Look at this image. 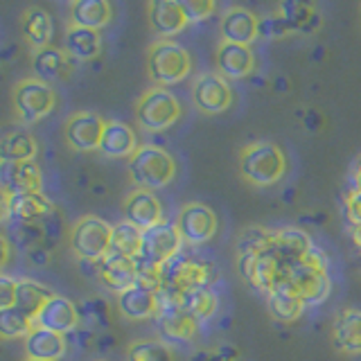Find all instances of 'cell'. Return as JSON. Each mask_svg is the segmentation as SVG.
<instances>
[{"label": "cell", "instance_id": "17", "mask_svg": "<svg viewBox=\"0 0 361 361\" xmlns=\"http://www.w3.org/2000/svg\"><path fill=\"white\" fill-rule=\"evenodd\" d=\"M34 323H37L39 327H45V330L66 334V332H71L77 327L79 314H77V307L71 298L59 296V293H52V296L45 300L41 312L37 314Z\"/></svg>", "mask_w": 361, "mask_h": 361}, {"label": "cell", "instance_id": "3", "mask_svg": "<svg viewBox=\"0 0 361 361\" xmlns=\"http://www.w3.org/2000/svg\"><path fill=\"white\" fill-rule=\"evenodd\" d=\"M129 176L140 190H161L174 180L176 161L163 147L140 145L129 158Z\"/></svg>", "mask_w": 361, "mask_h": 361}, {"label": "cell", "instance_id": "15", "mask_svg": "<svg viewBox=\"0 0 361 361\" xmlns=\"http://www.w3.org/2000/svg\"><path fill=\"white\" fill-rule=\"evenodd\" d=\"M41 169L34 161H16L7 163L0 161V188L9 197L14 195H27V192H41Z\"/></svg>", "mask_w": 361, "mask_h": 361}, {"label": "cell", "instance_id": "23", "mask_svg": "<svg viewBox=\"0 0 361 361\" xmlns=\"http://www.w3.org/2000/svg\"><path fill=\"white\" fill-rule=\"evenodd\" d=\"M158 332H161L163 341L169 343H188L199 332V321L192 314H188L183 307L167 310L156 314Z\"/></svg>", "mask_w": 361, "mask_h": 361}, {"label": "cell", "instance_id": "34", "mask_svg": "<svg viewBox=\"0 0 361 361\" xmlns=\"http://www.w3.org/2000/svg\"><path fill=\"white\" fill-rule=\"evenodd\" d=\"M37 158V142L27 131H9L0 138V161H34Z\"/></svg>", "mask_w": 361, "mask_h": 361}, {"label": "cell", "instance_id": "40", "mask_svg": "<svg viewBox=\"0 0 361 361\" xmlns=\"http://www.w3.org/2000/svg\"><path fill=\"white\" fill-rule=\"evenodd\" d=\"M129 361H174V353L165 341H152V338H138L127 350Z\"/></svg>", "mask_w": 361, "mask_h": 361}, {"label": "cell", "instance_id": "16", "mask_svg": "<svg viewBox=\"0 0 361 361\" xmlns=\"http://www.w3.org/2000/svg\"><path fill=\"white\" fill-rule=\"evenodd\" d=\"M147 18H149V27L154 34L163 39L176 37L190 25L183 5L178 0H152L147 5Z\"/></svg>", "mask_w": 361, "mask_h": 361}, {"label": "cell", "instance_id": "39", "mask_svg": "<svg viewBox=\"0 0 361 361\" xmlns=\"http://www.w3.org/2000/svg\"><path fill=\"white\" fill-rule=\"evenodd\" d=\"M37 323L30 314L18 307H9L0 312V338H25Z\"/></svg>", "mask_w": 361, "mask_h": 361}, {"label": "cell", "instance_id": "9", "mask_svg": "<svg viewBox=\"0 0 361 361\" xmlns=\"http://www.w3.org/2000/svg\"><path fill=\"white\" fill-rule=\"evenodd\" d=\"M192 104H195L201 113L208 116H217L233 106V88L228 79L221 77L219 73H201L195 77L190 88Z\"/></svg>", "mask_w": 361, "mask_h": 361}, {"label": "cell", "instance_id": "36", "mask_svg": "<svg viewBox=\"0 0 361 361\" xmlns=\"http://www.w3.org/2000/svg\"><path fill=\"white\" fill-rule=\"evenodd\" d=\"M50 296H52V291L34 280H18V285H16V307L30 314L32 319H37V314L41 312V307Z\"/></svg>", "mask_w": 361, "mask_h": 361}, {"label": "cell", "instance_id": "10", "mask_svg": "<svg viewBox=\"0 0 361 361\" xmlns=\"http://www.w3.org/2000/svg\"><path fill=\"white\" fill-rule=\"evenodd\" d=\"M176 226L188 246H203L217 235L219 219H217V212L210 206L195 201L180 208L176 217Z\"/></svg>", "mask_w": 361, "mask_h": 361}, {"label": "cell", "instance_id": "11", "mask_svg": "<svg viewBox=\"0 0 361 361\" xmlns=\"http://www.w3.org/2000/svg\"><path fill=\"white\" fill-rule=\"evenodd\" d=\"M183 237L176 224H158L154 228L142 233V251L140 259L152 264H167L169 259H174L183 251Z\"/></svg>", "mask_w": 361, "mask_h": 361}, {"label": "cell", "instance_id": "46", "mask_svg": "<svg viewBox=\"0 0 361 361\" xmlns=\"http://www.w3.org/2000/svg\"><path fill=\"white\" fill-rule=\"evenodd\" d=\"M9 217V195L0 188V221H5Z\"/></svg>", "mask_w": 361, "mask_h": 361}, {"label": "cell", "instance_id": "48", "mask_svg": "<svg viewBox=\"0 0 361 361\" xmlns=\"http://www.w3.org/2000/svg\"><path fill=\"white\" fill-rule=\"evenodd\" d=\"M27 361H41V359H27Z\"/></svg>", "mask_w": 361, "mask_h": 361}, {"label": "cell", "instance_id": "44", "mask_svg": "<svg viewBox=\"0 0 361 361\" xmlns=\"http://www.w3.org/2000/svg\"><path fill=\"white\" fill-rule=\"evenodd\" d=\"M345 210H348V217L355 226H361V190L355 188L353 192L348 195L345 199Z\"/></svg>", "mask_w": 361, "mask_h": 361}, {"label": "cell", "instance_id": "43", "mask_svg": "<svg viewBox=\"0 0 361 361\" xmlns=\"http://www.w3.org/2000/svg\"><path fill=\"white\" fill-rule=\"evenodd\" d=\"M302 262L307 264L310 269L319 271V274H327V276H330V259H327V253L323 251V248H319L316 244H314L312 251L305 255Z\"/></svg>", "mask_w": 361, "mask_h": 361}, {"label": "cell", "instance_id": "29", "mask_svg": "<svg viewBox=\"0 0 361 361\" xmlns=\"http://www.w3.org/2000/svg\"><path fill=\"white\" fill-rule=\"evenodd\" d=\"M34 73H37V79L50 84V82H63V79L71 77L73 73V59L68 56V52H61L56 48H45L34 54Z\"/></svg>", "mask_w": 361, "mask_h": 361}, {"label": "cell", "instance_id": "31", "mask_svg": "<svg viewBox=\"0 0 361 361\" xmlns=\"http://www.w3.org/2000/svg\"><path fill=\"white\" fill-rule=\"evenodd\" d=\"M52 34H54V23L45 9L30 7L25 14H23V37H25V41L37 52L50 48Z\"/></svg>", "mask_w": 361, "mask_h": 361}, {"label": "cell", "instance_id": "37", "mask_svg": "<svg viewBox=\"0 0 361 361\" xmlns=\"http://www.w3.org/2000/svg\"><path fill=\"white\" fill-rule=\"evenodd\" d=\"M183 310L195 316L199 323L210 321L219 310V296L210 287L183 293Z\"/></svg>", "mask_w": 361, "mask_h": 361}, {"label": "cell", "instance_id": "5", "mask_svg": "<svg viewBox=\"0 0 361 361\" xmlns=\"http://www.w3.org/2000/svg\"><path fill=\"white\" fill-rule=\"evenodd\" d=\"M237 267H240V274L248 285L262 291L264 296L285 285L289 271V267L274 251L259 255H240L237 257Z\"/></svg>", "mask_w": 361, "mask_h": 361}, {"label": "cell", "instance_id": "33", "mask_svg": "<svg viewBox=\"0 0 361 361\" xmlns=\"http://www.w3.org/2000/svg\"><path fill=\"white\" fill-rule=\"evenodd\" d=\"M267 307H269V314L274 316L276 321L280 323H293L298 321L302 312H305V302L296 296L293 291H289L285 285L280 289L271 291L267 296Z\"/></svg>", "mask_w": 361, "mask_h": 361}, {"label": "cell", "instance_id": "7", "mask_svg": "<svg viewBox=\"0 0 361 361\" xmlns=\"http://www.w3.org/2000/svg\"><path fill=\"white\" fill-rule=\"evenodd\" d=\"M212 280V267L206 259L188 257L180 253L178 257L163 264V287L178 291L180 296L197 289H206Z\"/></svg>", "mask_w": 361, "mask_h": 361}, {"label": "cell", "instance_id": "30", "mask_svg": "<svg viewBox=\"0 0 361 361\" xmlns=\"http://www.w3.org/2000/svg\"><path fill=\"white\" fill-rule=\"evenodd\" d=\"M113 18V7L106 0H77L71 5V25L99 32Z\"/></svg>", "mask_w": 361, "mask_h": 361}, {"label": "cell", "instance_id": "8", "mask_svg": "<svg viewBox=\"0 0 361 361\" xmlns=\"http://www.w3.org/2000/svg\"><path fill=\"white\" fill-rule=\"evenodd\" d=\"M54 104H56L54 88L37 77L23 79L14 88V106L18 118L25 124L39 122L41 118H45L54 109Z\"/></svg>", "mask_w": 361, "mask_h": 361}, {"label": "cell", "instance_id": "6", "mask_svg": "<svg viewBox=\"0 0 361 361\" xmlns=\"http://www.w3.org/2000/svg\"><path fill=\"white\" fill-rule=\"evenodd\" d=\"M111 235L113 226L109 221L88 214V217H82L73 226L71 246L82 259L99 262V259H104L111 253Z\"/></svg>", "mask_w": 361, "mask_h": 361}, {"label": "cell", "instance_id": "22", "mask_svg": "<svg viewBox=\"0 0 361 361\" xmlns=\"http://www.w3.org/2000/svg\"><path fill=\"white\" fill-rule=\"evenodd\" d=\"M332 341L343 355H361V310L343 307L332 321Z\"/></svg>", "mask_w": 361, "mask_h": 361}, {"label": "cell", "instance_id": "12", "mask_svg": "<svg viewBox=\"0 0 361 361\" xmlns=\"http://www.w3.org/2000/svg\"><path fill=\"white\" fill-rule=\"evenodd\" d=\"M285 287L296 293L305 302V307H310V305H321L327 300L332 293V280L327 274H319L305 262H298L289 267Z\"/></svg>", "mask_w": 361, "mask_h": 361}, {"label": "cell", "instance_id": "2", "mask_svg": "<svg viewBox=\"0 0 361 361\" xmlns=\"http://www.w3.org/2000/svg\"><path fill=\"white\" fill-rule=\"evenodd\" d=\"M147 73L158 88L180 84L192 73L190 50L172 39H158L147 52Z\"/></svg>", "mask_w": 361, "mask_h": 361}, {"label": "cell", "instance_id": "28", "mask_svg": "<svg viewBox=\"0 0 361 361\" xmlns=\"http://www.w3.org/2000/svg\"><path fill=\"white\" fill-rule=\"evenodd\" d=\"M276 14L287 25L289 34H314L321 27V14L310 3H280L276 7Z\"/></svg>", "mask_w": 361, "mask_h": 361}, {"label": "cell", "instance_id": "19", "mask_svg": "<svg viewBox=\"0 0 361 361\" xmlns=\"http://www.w3.org/2000/svg\"><path fill=\"white\" fill-rule=\"evenodd\" d=\"M221 37L228 43L251 45L259 37V16L244 7L226 9L221 16Z\"/></svg>", "mask_w": 361, "mask_h": 361}, {"label": "cell", "instance_id": "13", "mask_svg": "<svg viewBox=\"0 0 361 361\" xmlns=\"http://www.w3.org/2000/svg\"><path fill=\"white\" fill-rule=\"evenodd\" d=\"M106 120H102L97 113L79 111L66 122V140L77 152H93L99 149L102 133H104Z\"/></svg>", "mask_w": 361, "mask_h": 361}, {"label": "cell", "instance_id": "20", "mask_svg": "<svg viewBox=\"0 0 361 361\" xmlns=\"http://www.w3.org/2000/svg\"><path fill=\"white\" fill-rule=\"evenodd\" d=\"M99 278L111 291L116 293L127 291L138 280V259L109 253L104 259H99Z\"/></svg>", "mask_w": 361, "mask_h": 361}, {"label": "cell", "instance_id": "27", "mask_svg": "<svg viewBox=\"0 0 361 361\" xmlns=\"http://www.w3.org/2000/svg\"><path fill=\"white\" fill-rule=\"evenodd\" d=\"M118 307L120 314L129 321H147L156 319L158 314V296L156 291L142 289L133 285L131 289L118 293Z\"/></svg>", "mask_w": 361, "mask_h": 361}, {"label": "cell", "instance_id": "42", "mask_svg": "<svg viewBox=\"0 0 361 361\" xmlns=\"http://www.w3.org/2000/svg\"><path fill=\"white\" fill-rule=\"evenodd\" d=\"M16 285L18 280L7 274H0V312L16 307Z\"/></svg>", "mask_w": 361, "mask_h": 361}, {"label": "cell", "instance_id": "26", "mask_svg": "<svg viewBox=\"0 0 361 361\" xmlns=\"http://www.w3.org/2000/svg\"><path fill=\"white\" fill-rule=\"evenodd\" d=\"M66 334L45 330V327H34L25 336V353L27 359H41V361H59L66 355Z\"/></svg>", "mask_w": 361, "mask_h": 361}, {"label": "cell", "instance_id": "47", "mask_svg": "<svg viewBox=\"0 0 361 361\" xmlns=\"http://www.w3.org/2000/svg\"><path fill=\"white\" fill-rule=\"evenodd\" d=\"M355 180H357V188L361 190V163L357 165V172H355Z\"/></svg>", "mask_w": 361, "mask_h": 361}, {"label": "cell", "instance_id": "25", "mask_svg": "<svg viewBox=\"0 0 361 361\" xmlns=\"http://www.w3.org/2000/svg\"><path fill=\"white\" fill-rule=\"evenodd\" d=\"M138 138H135V131L129 127L127 122L120 120H109L104 133H102V142H99V152L109 156V158H131L138 149Z\"/></svg>", "mask_w": 361, "mask_h": 361}, {"label": "cell", "instance_id": "38", "mask_svg": "<svg viewBox=\"0 0 361 361\" xmlns=\"http://www.w3.org/2000/svg\"><path fill=\"white\" fill-rule=\"evenodd\" d=\"M271 246H274V228H264V226H248L237 237V253L240 255L269 253Z\"/></svg>", "mask_w": 361, "mask_h": 361}, {"label": "cell", "instance_id": "4", "mask_svg": "<svg viewBox=\"0 0 361 361\" xmlns=\"http://www.w3.org/2000/svg\"><path fill=\"white\" fill-rule=\"evenodd\" d=\"M183 106L167 88L152 86L135 102V120L145 131H165L180 120Z\"/></svg>", "mask_w": 361, "mask_h": 361}, {"label": "cell", "instance_id": "14", "mask_svg": "<svg viewBox=\"0 0 361 361\" xmlns=\"http://www.w3.org/2000/svg\"><path fill=\"white\" fill-rule=\"evenodd\" d=\"M124 221H129L145 233L154 228V226L163 224V203L152 190H133L131 195L124 199Z\"/></svg>", "mask_w": 361, "mask_h": 361}, {"label": "cell", "instance_id": "35", "mask_svg": "<svg viewBox=\"0 0 361 361\" xmlns=\"http://www.w3.org/2000/svg\"><path fill=\"white\" fill-rule=\"evenodd\" d=\"M142 251V231L129 221H120L113 226L111 235V253L124 257H140Z\"/></svg>", "mask_w": 361, "mask_h": 361}, {"label": "cell", "instance_id": "32", "mask_svg": "<svg viewBox=\"0 0 361 361\" xmlns=\"http://www.w3.org/2000/svg\"><path fill=\"white\" fill-rule=\"evenodd\" d=\"M66 52L73 61H90L102 52V37L95 30L71 25L66 32Z\"/></svg>", "mask_w": 361, "mask_h": 361}, {"label": "cell", "instance_id": "1", "mask_svg": "<svg viewBox=\"0 0 361 361\" xmlns=\"http://www.w3.org/2000/svg\"><path fill=\"white\" fill-rule=\"evenodd\" d=\"M287 172V156L282 147L271 140H255L242 147L240 174L248 185H276Z\"/></svg>", "mask_w": 361, "mask_h": 361}, {"label": "cell", "instance_id": "24", "mask_svg": "<svg viewBox=\"0 0 361 361\" xmlns=\"http://www.w3.org/2000/svg\"><path fill=\"white\" fill-rule=\"evenodd\" d=\"M56 212L54 203L43 192H27V195L9 197V217L16 224H37L45 221Z\"/></svg>", "mask_w": 361, "mask_h": 361}, {"label": "cell", "instance_id": "41", "mask_svg": "<svg viewBox=\"0 0 361 361\" xmlns=\"http://www.w3.org/2000/svg\"><path fill=\"white\" fill-rule=\"evenodd\" d=\"M180 5H183L190 23H201L217 11V3H212V0H180Z\"/></svg>", "mask_w": 361, "mask_h": 361}, {"label": "cell", "instance_id": "21", "mask_svg": "<svg viewBox=\"0 0 361 361\" xmlns=\"http://www.w3.org/2000/svg\"><path fill=\"white\" fill-rule=\"evenodd\" d=\"M312 248H314V242L305 231L293 228V226L274 228V246H271V251H274L287 267L302 262L305 255H307Z\"/></svg>", "mask_w": 361, "mask_h": 361}, {"label": "cell", "instance_id": "45", "mask_svg": "<svg viewBox=\"0 0 361 361\" xmlns=\"http://www.w3.org/2000/svg\"><path fill=\"white\" fill-rule=\"evenodd\" d=\"M9 255H11V246H9V240L5 235H0V274H3V269L7 267L9 262Z\"/></svg>", "mask_w": 361, "mask_h": 361}, {"label": "cell", "instance_id": "18", "mask_svg": "<svg viewBox=\"0 0 361 361\" xmlns=\"http://www.w3.org/2000/svg\"><path fill=\"white\" fill-rule=\"evenodd\" d=\"M217 68L226 79H246L255 71V52L251 45L221 41L217 48Z\"/></svg>", "mask_w": 361, "mask_h": 361}]
</instances>
